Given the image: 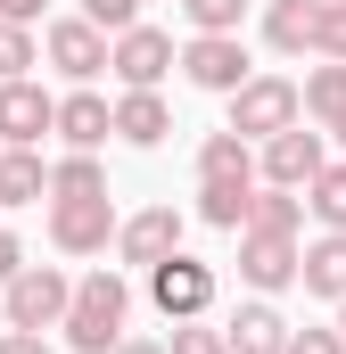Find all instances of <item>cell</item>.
Returning <instances> with one entry per match:
<instances>
[{"instance_id":"6da1fadb","label":"cell","mask_w":346,"mask_h":354,"mask_svg":"<svg viewBox=\"0 0 346 354\" xmlns=\"http://www.w3.org/2000/svg\"><path fill=\"white\" fill-rule=\"evenodd\" d=\"M124 322H132V280L116 264L83 272L75 288H66V313H58V338L75 354H107L116 338H124Z\"/></svg>"},{"instance_id":"7a4b0ae2","label":"cell","mask_w":346,"mask_h":354,"mask_svg":"<svg viewBox=\"0 0 346 354\" xmlns=\"http://www.w3.org/2000/svg\"><path fill=\"white\" fill-rule=\"evenodd\" d=\"M289 124H305V107H297V83H289V75H248V83L231 91V124H223V132H239L248 149L272 140V132H289Z\"/></svg>"},{"instance_id":"3957f363","label":"cell","mask_w":346,"mask_h":354,"mask_svg":"<svg viewBox=\"0 0 346 354\" xmlns=\"http://www.w3.org/2000/svg\"><path fill=\"white\" fill-rule=\"evenodd\" d=\"M215 264L206 256H190V248H173L165 264H149V305L165 313V322H198V313H215Z\"/></svg>"},{"instance_id":"277c9868","label":"cell","mask_w":346,"mask_h":354,"mask_svg":"<svg viewBox=\"0 0 346 354\" xmlns=\"http://www.w3.org/2000/svg\"><path fill=\"white\" fill-rule=\"evenodd\" d=\"M173 66H181L198 91H215V99H231V91L256 75V58H248V41H239V33H190V41L173 50Z\"/></svg>"},{"instance_id":"5b68a950","label":"cell","mask_w":346,"mask_h":354,"mask_svg":"<svg viewBox=\"0 0 346 354\" xmlns=\"http://www.w3.org/2000/svg\"><path fill=\"white\" fill-rule=\"evenodd\" d=\"M173 50L181 41H173L165 25H124V33H107V75L124 91H157L173 75Z\"/></svg>"},{"instance_id":"8992f818","label":"cell","mask_w":346,"mask_h":354,"mask_svg":"<svg viewBox=\"0 0 346 354\" xmlns=\"http://www.w3.org/2000/svg\"><path fill=\"white\" fill-rule=\"evenodd\" d=\"M66 272L58 264H17V280L0 288V313H8V330H58V313H66Z\"/></svg>"},{"instance_id":"52a82bcc","label":"cell","mask_w":346,"mask_h":354,"mask_svg":"<svg viewBox=\"0 0 346 354\" xmlns=\"http://www.w3.org/2000/svg\"><path fill=\"white\" fill-rule=\"evenodd\" d=\"M322 165H330V140L305 132V124H289V132L256 140V181H264V189H305Z\"/></svg>"},{"instance_id":"ba28073f","label":"cell","mask_w":346,"mask_h":354,"mask_svg":"<svg viewBox=\"0 0 346 354\" xmlns=\"http://www.w3.org/2000/svg\"><path fill=\"white\" fill-rule=\"evenodd\" d=\"M116 239V198H50V248L58 256H107Z\"/></svg>"},{"instance_id":"9c48e42d","label":"cell","mask_w":346,"mask_h":354,"mask_svg":"<svg viewBox=\"0 0 346 354\" xmlns=\"http://www.w3.org/2000/svg\"><path fill=\"white\" fill-rule=\"evenodd\" d=\"M42 58H50L66 83H99V75H107V33H99L91 17H58V25H42Z\"/></svg>"},{"instance_id":"30bf717a","label":"cell","mask_w":346,"mask_h":354,"mask_svg":"<svg viewBox=\"0 0 346 354\" xmlns=\"http://www.w3.org/2000/svg\"><path fill=\"white\" fill-rule=\"evenodd\" d=\"M124 264H165L173 248H181V206H140V214H116V239H107Z\"/></svg>"},{"instance_id":"8fae6325","label":"cell","mask_w":346,"mask_h":354,"mask_svg":"<svg viewBox=\"0 0 346 354\" xmlns=\"http://www.w3.org/2000/svg\"><path fill=\"white\" fill-rule=\"evenodd\" d=\"M297 248H305V239H289V231H239V280H248L256 297L297 288Z\"/></svg>"},{"instance_id":"7c38bea8","label":"cell","mask_w":346,"mask_h":354,"mask_svg":"<svg viewBox=\"0 0 346 354\" xmlns=\"http://www.w3.org/2000/svg\"><path fill=\"white\" fill-rule=\"evenodd\" d=\"M50 115H58V99L33 83V75L0 83V149H42L50 140Z\"/></svg>"},{"instance_id":"4fadbf2b","label":"cell","mask_w":346,"mask_h":354,"mask_svg":"<svg viewBox=\"0 0 346 354\" xmlns=\"http://www.w3.org/2000/svg\"><path fill=\"white\" fill-rule=\"evenodd\" d=\"M107 132H116V115H107V99H99L91 83H75L66 99H58V115H50V140H66V149H83V157L107 149Z\"/></svg>"},{"instance_id":"5bb4252c","label":"cell","mask_w":346,"mask_h":354,"mask_svg":"<svg viewBox=\"0 0 346 354\" xmlns=\"http://www.w3.org/2000/svg\"><path fill=\"white\" fill-rule=\"evenodd\" d=\"M297 107L313 115L322 140H338V149H346V66H338V58H313V75L297 83Z\"/></svg>"},{"instance_id":"9a60e30c","label":"cell","mask_w":346,"mask_h":354,"mask_svg":"<svg viewBox=\"0 0 346 354\" xmlns=\"http://www.w3.org/2000/svg\"><path fill=\"white\" fill-rule=\"evenodd\" d=\"M223 346H231V354H280V346H289V313H280L272 297L231 305V322H223Z\"/></svg>"},{"instance_id":"2e32d148","label":"cell","mask_w":346,"mask_h":354,"mask_svg":"<svg viewBox=\"0 0 346 354\" xmlns=\"http://www.w3.org/2000/svg\"><path fill=\"white\" fill-rule=\"evenodd\" d=\"M297 288L322 297V305H338V297H346V231H322V239L297 248Z\"/></svg>"},{"instance_id":"e0dca14e","label":"cell","mask_w":346,"mask_h":354,"mask_svg":"<svg viewBox=\"0 0 346 354\" xmlns=\"http://www.w3.org/2000/svg\"><path fill=\"white\" fill-rule=\"evenodd\" d=\"M107 115H116V140H132V149H165L173 132L165 91H124V99H107Z\"/></svg>"},{"instance_id":"ac0fdd59","label":"cell","mask_w":346,"mask_h":354,"mask_svg":"<svg viewBox=\"0 0 346 354\" xmlns=\"http://www.w3.org/2000/svg\"><path fill=\"white\" fill-rule=\"evenodd\" d=\"M313 8L322 0H264V41L280 58H313Z\"/></svg>"},{"instance_id":"d6986e66","label":"cell","mask_w":346,"mask_h":354,"mask_svg":"<svg viewBox=\"0 0 346 354\" xmlns=\"http://www.w3.org/2000/svg\"><path fill=\"white\" fill-rule=\"evenodd\" d=\"M42 198H50L42 149H0V206H42Z\"/></svg>"},{"instance_id":"ffe728a7","label":"cell","mask_w":346,"mask_h":354,"mask_svg":"<svg viewBox=\"0 0 346 354\" xmlns=\"http://www.w3.org/2000/svg\"><path fill=\"white\" fill-rule=\"evenodd\" d=\"M198 181H256V149L239 132H206L198 140Z\"/></svg>"},{"instance_id":"44dd1931","label":"cell","mask_w":346,"mask_h":354,"mask_svg":"<svg viewBox=\"0 0 346 354\" xmlns=\"http://www.w3.org/2000/svg\"><path fill=\"white\" fill-rule=\"evenodd\" d=\"M239 231H289V239H305V198H297V189H264V181H256Z\"/></svg>"},{"instance_id":"7402d4cb","label":"cell","mask_w":346,"mask_h":354,"mask_svg":"<svg viewBox=\"0 0 346 354\" xmlns=\"http://www.w3.org/2000/svg\"><path fill=\"white\" fill-rule=\"evenodd\" d=\"M248 198H256V181H198V223L206 231H239Z\"/></svg>"},{"instance_id":"603a6c76","label":"cell","mask_w":346,"mask_h":354,"mask_svg":"<svg viewBox=\"0 0 346 354\" xmlns=\"http://www.w3.org/2000/svg\"><path fill=\"white\" fill-rule=\"evenodd\" d=\"M297 198H305V214H313L322 231H346V157H330V165L305 181Z\"/></svg>"},{"instance_id":"cb8c5ba5","label":"cell","mask_w":346,"mask_h":354,"mask_svg":"<svg viewBox=\"0 0 346 354\" xmlns=\"http://www.w3.org/2000/svg\"><path fill=\"white\" fill-rule=\"evenodd\" d=\"M99 189H107V165L83 157V149H66V157L50 165V198H99Z\"/></svg>"},{"instance_id":"d4e9b609","label":"cell","mask_w":346,"mask_h":354,"mask_svg":"<svg viewBox=\"0 0 346 354\" xmlns=\"http://www.w3.org/2000/svg\"><path fill=\"white\" fill-rule=\"evenodd\" d=\"M181 17H190V33H239L248 0H181Z\"/></svg>"},{"instance_id":"484cf974","label":"cell","mask_w":346,"mask_h":354,"mask_svg":"<svg viewBox=\"0 0 346 354\" xmlns=\"http://www.w3.org/2000/svg\"><path fill=\"white\" fill-rule=\"evenodd\" d=\"M313 58H338L346 66V0H322L313 8Z\"/></svg>"},{"instance_id":"4316f807","label":"cell","mask_w":346,"mask_h":354,"mask_svg":"<svg viewBox=\"0 0 346 354\" xmlns=\"http://www.w3.org/2000/svg\"><path fill=\"white\" fill-rule=\"evenodd\" d=\"M165 354H231L223 346V330L198 313V322H173V338H165Z\"/></svg>"},{"instance_id":"83f0119b","label":"cell","mask_w":346,"mask_h":354,"mask_svg":"<svg viewBox=\"0 0 346 354\" xmlns=\"http://www.w3.org/2000/svg\"><path fill=\"white\" fill-rule=\"evenodd\" d=\"M33 75V25H0V83Z\"/></svg>"},{"instance_id":"f1b7e54d","label":"cell","mask_w":346,"mask_h":354,"mask_svg":"<svg viewBox=\"0 0 346 354\" xmlns=\"http://www.w3.org/2000/svg\"><path fill=\"white\" fill-rule=\"evenodd\" d=\"M75 17H91L99 33H124V25H140V0H83Z\"/></svg>"},{"instance_id":"f546056e","label":"cell","mask_w":346,"mask_h":354,"mask_svg":"<svg viewBox=\"0 0 346 354\" xmlns=\"http://www.w3.org/2000/svg\"><path fill=\"white\" fill-rule=\"evenodd\" d=\"M280 354H346V338H338V330H313V322H305V330L289 322V346H280Z\"/></svg>"},{"instance_id":"4dcf8cb0","label":"cell","mask_w":346,"mask_h":354,"mask_svg":"<svg viewBox=\"0 0 346 354\" xmlns=\"http://www.w3.org/2000/svg\"><path fill=\"white\" fill-rule=\"evenodd\" d=\"M0 354H50V330H0Z\"/></svg>"},{"instance_id":"1f68e13d","label":"cell","mask_w":346,"mask_h":354,"mask_svg":"<svg viewBox=\"0 0 346 354\" xmlns=\"http://www.w3.org/2000/svg\"><path fill=\"white\" fill-rule=\"evenodd\" d=\"M50 0H0V25H42Z\"/></svg>"},{"instance_id":"d6a6232c","label":"cell","mask_w":346,"mask_h":354,"mask_svg":"<svg viewBox=\"0 0 346 354\" xmlns=\"http://www.w3.org/2000/svg\"><path fill=\"white\" fill-rule=\"evenodd\" d=\"M17 264H25V248H17V231H0V288L17 280Z\"/></svg>"},{"instance_id":"836d02e7","label":"cell","mask_w":346,"mask_h":354,"mask_svg":"<svg viewBox=\"0 0 346 354\" xmlns=\"http://www.w3.org/2000/svg\"><path fill=\"white\" fill-rule=\"evenodd\" d=\"M107 354H165V338H116Z\"/></svg>"},{"instance_id":"e575fe53","label":"cell","mask_w":346,"mask_h":354,"mask_svg":"<svg viewBox=\"0 0 346 354\" xmlns=\"http://www.w3.org/2000/svg\"><path fill=\"white\" fill-rule=\"evenodd\" d=\"M330 330H338V338H346V297H338V322H330Z\"/></svg>"}]
</instances>
